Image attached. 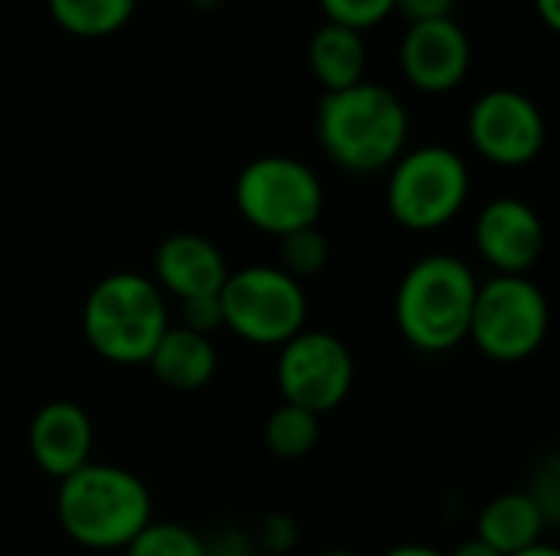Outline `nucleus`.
Wrapping results in <instances>:
<instances>
[{"label": "nucleus", "mask_w": 560, "mask_h": 556, "mask_svg": "<svg viewBox=\"0 0 560 556\" xmlns=\"http://www.w3.org/2000/svg\"><path fill=\"white\" fill-rule=\"evenodd\" d=\"M318 144L348 174H377L407 151L410 111L404 98L377 82L325 92L315 118Z\"/></svg>", "instance_id": "nucleus-1"}, {"label": "nucleus", "mask_w": 560, "mask_h": 556, "mask_svg": "<svg viewBox=\"0 0 560 556\" xmlns=\"http://www.w3.org/2000/svg\"><path fill=\"white\" fill-rule=\"evenodd\" d=\"M56 518L66 537L85 551H125L131 537L154 521L148 485L108 462H89L66 475L56 492Z\"/></svg>", "instance_id": "nucleus-2"}, {"label": "nucleus", "mask_w": 560, "mask_h": 556, "mask_svg": "<svg viewBox=\"0 0 560 556\" xmlns=\"http://www.w3.org/2000/svg\"><path fill=\"white\" fill-rule=\"evenodd\" d=\"M479 275L450 252L417 259L394 295V321L404 341L420 354H450L469 338Z\"/></svg>", "instance_id": "nucleus-3"}, {"label": "nucleus", "mask_w": 560, "mask_h": 556, "mask_svg": "<svg viewBox=\"0 0 560 556\" xmlns=\"http://www.w3.org/2000/svg\"><path fill=\"white\" fill-rule=\"evenodd\" d=\"M167 328V295L151 282V275L131 269L98 279L82 305V334L89 347L118 367L148 364Z\"/></svg>", "instance_id": "nucleus-4"}, {"label": "nucleus", "mask_w": 560, "mask_h": 556, "mask_svg": "<svg viewBox=\"0 0 560 556\" xmlns=\"http://www.w3.org/2000/svg\"><path fill=\"white\" fill-rule=\"evenodd\" d=\"M472 190L466 157L450 144H423L404 151L387 170V213L410 233H436L450 226Z\"/></svg>", "instance_id": "nucleus-5"}, {"label": "nucleus", "mask_w": 560, "mask_h": 556, "mask_svg": "<svg viewBox=\"0 0 560 556\" xmlns=\"http://www.w3.org/2000/svg\"><path fill=\"white\" fill-rule=\"evenodd\" d=\"M233 203L256 233L282 239L295 229L318 226L325 210V187L305 161L289 154H266L236 174Z\"/></svg>", "instance_id": "nucleus-6"}, {"label": "nucleus", "mask_w": 560, "mask_h": 556, "mask_svg": "<svg viewBox=\"0 0 560 556\" xmlns=\"http://www.w3.org/2000/svg\"><path fill=\"white\" fill-rule=\"evenodd\" d=\"M223 328L253 347H282L308 324V295L299 279L269 262L226 275L220 288Z\"/></svg>", "instance_id": "nucleus-7"}, {"label": "nucleus", "mask_w": 560, "mask_h": 556, "mask_svg": "<svg viewBox=\"0 0 560 556\" xmlns=\"http://www.w3.org/2000/svg\"><path fill=\"white\" fill-rule=\"evenodd\" d=\"M551 328V305L532 275H492L479 282L469 338L495 364H522L541 351Z\"/></svg>", "instance_id": "nucleus-8"}, {"label": "nucleus", "mask_w": 560, "mask_h": 556, "mask_svg": "<svg viewBox=\"0 0 560 556\" xmlns=\"http://www.w3.org/2000/svg\"><path fill=\"white\" fill-rule=\"evenodd\" d=\"M276 387L282 403L325 416L338 410L354 387L351 347L331 331H299L279 347Z\"/></svg>", "instance_id": "nucleus-9"}, {"label": "nucleus", "mask_w": 560, "mask_h": 556, "mask_svg": "<svg viewBox=\"0 0 560 556\" xmlns=\"http://www.w3.org/2000/svg\"><path fill=\"white\" fill-rule=\"evenodd\" d=\"M476 154L495 167H528L548 141L541 108L518 88H492L479 95L466 118Z\"/></svg>", "instance_id": "nucleus-10"}, {"label": "nucleus", "mask_w": 560, "mask_h": 556, "mask_svg": "<svg viewBox=\"0 0 560 556\" xmlns=\"http://www.w3.org/2000/svg\"><path fill=\"white\" fill-rule=\"evenodd\" d=\"M472 242L495 275H528L545 252V223L532 203L495 197L479 210Z\"/></svg>", "instance_id": "nucleus-11"}, {"label": "nucleus", "mask_w": 560, "mask_h": 556, "mask_svg": "<svg viewBox=\"0 0 560 556\" xmlns=\"http://www.w3.org/2000/svg\"><path fill=\"white\" fill-rule=\"evenodd\" d=\"M472 66L469 33L453 20H420L410 23L400 39V69L407 82L427 95H443L463 85Z\"/></svg>", "instance_id": "nucleus-12"}, {"label": "nucleus", "mask_w": 560, "mask_h": 556, "mask_svg": "<svg viewBox=\"0 0 560 556\" xmlns=\"http://www.w3.org/2000/svg\"><path fill=\"white\" fill-rule=\"evenodd\" d=\"M92 446H95L92 416L72 400L43 403L30 419V429H26L30 459L36 462L43 475L56 482L89 465Z\"/></svg>", "instance_id": "nucleus-13"}, {"label": "nucleus", "mask_w": 560, "mask_h": 556, "mask_svg": "<svg viewBox=\"0 0 560 556\" xmlns=\"http://www.w3.org/2000/svg\"><path fill=\"white\" fill-rule=\"evenodd\" d=\"M233 269L226 265L223 249L200 236V233H171L154 249V285L177 301L220 295L226 275Z\"/></svg>", "instance_id": "nucleus-14"}, {"label": "nucleus", "mask_w": 560, "mask_h": 556, "mask_svg": "<svg viewBox=\"0 0 560 556\" xmlns=\"http://www.w3.org/2000/svg\"><path fill=\"white\" fill-rule=\"evenodd\" d=\"M217 364H220L217 344L203 334L180 328V324L177 328L171 324L148 357L154 380L167 390H177V393L203 390L213 380Z\"/></svg>", "instance_id": "nucleus-15"}, {"label": "nucleus", "mask_w": 560, "mask_h": 556, "mask_svg": "<svg viewBox=\"0 0 560 556\" xmlns=\"http://www.w3.org/2000/svg\"><path fill=\"white\" fill-rule=\"evenodd\" d=\"M548 528L541 505L528 492H502L479 511L476 537L502 556H512L541 544Z\"/></svg>", "instance_id": "nucleus-16"}, {"label": "nucleus", "mask_w": 560, "mask_h": 556, "mask_svg": "<svg viewBox=\"0 0 560 556\" xmlns=\"http://www.w3.org/2000/svg\"><path fill=\"white\" fill-rule=\"evenodd\" d=\"M308 69L325 92H341L364 82V69H368L364 36L351 26L325 20L308 43Z\"/></svg>", "instance_id": "nucleus-17"}, {"label": "nucleus", "mask_w": 560, "mask_h": 556, "mask_svg": "<svg viewBox=\"0 0 560 556\" xmlns=\"http://www.w3.org/2000/svg\"><path fill=\"white\" fill-rule=\"evenodd\" d=\"M46 7L59 29L85 39H102L118 33L131 20L138 0H46Z\"/></svg>", "instance_id": "nucleus-18"}, {"label": "nucleus", "mask_w": 560, "mask_h": 556, "mask_svg": "<svg viewBox=\"0 0 560 556\" xmlns=\"http://www.w3.org/2000/svg\"><path fill=\"white\" fill-rule=\"evenodd\" d=\"M318 439H322V416H315L308 410H299V406L282 403V406H276L266 416L262 442H266V449L276 459L299 462V459L312 456V449L318 446Z\"/></svg>", "instance_id": "nucleus-19"}, {"label": "nucleus", "mask_w": 560, "mask_h": 556, "mask_svg": "<svg viewBox=\"0 0 560 556\" xmlns=\"http://www.w3.org/2000/svg\"><path fill=\"white\" fill-rule=\"evenodd\" d=\"M125 556H207L203 534L177 521H151L141 528L131 544L121 551Z\"/></svg>", "instance_id": "nucleus-20"}, {"label": "nucleus", "mask_w": 560, "mask_h": 556, "mask_svg": "<svg viewBox=\"0 0 560 556\" xmlns=\"http://www.w3.org/2000/svg\"><path fill=\"white\" fill-rule=\"evenodd\" d=\"M328 236L318 226H305L279 239V269H285L299 282L318 275L328 265Z\"/></svg>", "instance_id": "nucleus-21"}, {"label": "nucleus", "mask_w": 560, "mask_h": 556, "mask_svg": "<svg viewBox=\"0 0 560 556\" xmlns=\"http://www.w3.org/2000/svg\"><path fill=\"white\" fill-rule=\"evenodd\" d=\"M318 3H322L325 16L331 23L351 26L358 33H364L368 26L384 23L397 10V0H318Z\"/></svg>", "instance_id": "nucleus-22"}, {"label": "nucleus", "mask_w": 560, "mask_h": 556, "mask_svg": "<svg viewBox=\"0 0 560 556\" xmlns=\"http://www.w3.org/2000/svg\"><path fill=\"white\" fill-rule=\"evenodd\" d=\"M253 541H256V551H262V554H292L295 544H299V524L289 514H266L259 521V531H256Z\"/></svg>", "instance_id": "nucleus-23"}, {"label": "nucleus", "mask_w": 560, "mask_h": 556, "mask_svg": "<svg viewBox=\"0 0 560 556\" xmlns=\"http://www.w3.org/2000/svg\"><path fill=\"white\" fill-rule=\"evenodd\" d=\"M180 328L213 338V331L223 328V308H220V295H203V298H190L180 301Z\"/></svg>", "instance_id": "nucleus-24"}, {"label": "nucleus", "mask_w": 560, "mask_h": 556, "mask_svg": "<svg viewBox=\"0 0 560 556\" xmlns=\"http://www.w3.org/2000/svg\"><path fill=\"white\" fill-rule=\"evenodd\" d=\"M203 551L207 556H256V541L236 528H223L213 537H203Z\"/></svg>", "instance_id": "nucleus-25"}, {"label": "nucleus", "mask_w": 560, "mask_h": 556, "mask_svg": "<svg viewBox=\"0 0 560 556\" xmlns=\"http://www.w3.org/2000/svg\"><path fill=\"white\" fill-rule=\"evenodd\" d=\"M397 10H400L410 23L440 20V16H453L456 0H397Z\"/></svg>", "instance_id": "nucleus-26"}, {"label": "nucleus", "mask_w": 560, "mask_h": 556, "mask_svg": "<svg viewBox=\"0 0 560 556\" xmlns=\"http://www.w3.org/2000/svg\"><path fill=\"white\" fill-rule=\"evenodd\" d=\"M381 556H446V551L430 547V544H397V547L384 551Z\"/></svg>", "instance_id": "nucleus-27"}, {"label": "nucleus", "mask_w": 560, "mask_h": 556, "mask_svg": "<svg viewBox=\"0 0 560 556\" xmlns=\"http://www.w3.org/2000/svg\"><path fill=\"white\" fill-rule=\"evenodd\" d=\"M446 556H502L499 551H492L489 544H482L479 537H469V541H463L459 547H453Z\"/></svg>", "instance_id": "nucleus-28"}, {"label": "nucleus", "mask_w": 560, "mask_h": 556, "mask_svg": "<svg viewBox=\"0 0 560 556\" xmlns=\"http://www.w3.org/2000/svg\"><path fill=\"white\" fill-rule=\"evenodd\" d=\"M548 29H560V0H532Z\"/></svg>", "instance_id": "nucleus-29"}, {"label": "nucleus", "mask_w": 560, "mask_h": 556, "mask_svg": "<svg viewBox=\"0 0 560 556\" xmlns=\"http://www.w3.org/2000/svg\"><path fill=\"white\" fill-rule=\"evenodd\" d=\"M512 556H560V554L555 544L541 541V544H535V547H528V551H518V554H512Z\"/></svg>", "instance_id": "nucleus-30"}, {"label": "nucleus", "mask_w": 560, "mask_h": 556, "mask_svg": "<svg viewBox=\"0 0 560 556\" xmlns=\"http://www.w3.org/2000/svg\"><path fill=\"white\" fill-rule=\"evenodd\" d=\"M190 3H194L197 10H203V13H213V10H220L226 0H190Z\"/></svg>", "instance_id": "nucleus-31"}, {"label": "nucleus", "mask_w": 560, "mask_h": 556, "mask_svg": "<svg viewBox=\"0 0 560 556\" xmlns=\"http://www.w3.org/2000/svg\"><path fill=\"white\" fill-rule=\"evenodd\" d=\"M315 556H361V554H354V551H325V554H315Z\"/></svg>", "instance_id": "nucleus-32"}]
</instances>
